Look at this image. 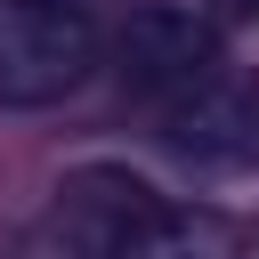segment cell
Instances as JSON below:
<instances>
[{"mask_svg":"<svg viewBox=\"0 0 259 259\" xmlns=\"http://www.w3.org/2000/svg\"><path fill=\"white\" fill-rule=\"evenodd\" d=\"M235 8H259V0H235Z\"/></svg>","mask_w":259,"mask_h":259,"instance_id":"obj_5","label":"cell"},{"mask_svg":"<svg viewBox=\"0 0 259 259\" xmlns=\"http://www.w3.org/2000/svg\"><path fill=\"white\" fill-rule=\"evenodd\" d=\"M113 65L138 97H178L202 73H219V32L186 0H130L113 24Z\"/></svg>","mask_w":259,"mask_h":259,"instance_id":"obj_4","label":"cell"},{"mask_svg":"<svg viewBox=\"0 0 259 259\" xmlns=\"http://www.w3.org/2000/svg\"><path fill=\"white\" fill-rule=\"evenodd\" d=\"M186 235H194L186 210L154 178H138L130 162H81V170L57 178V202L24 243L32 251H73V259H121V251H170Z\"/></svg>","mask_w":259,"mask_h":259,"instance_id":"obj_1","label":"cell"},{"mask_svg":"<svg viewBox=\"0 0 259 259\" xmlns=\"http://www.w3.org/2000/svg\"><path fill=\"white\" fill-rule=\"evenodd\" d=\"M162 146L194 170H259V73H202L162 97Z\"/></svg>","mask_w":259,"mask_h":259,"instance_id":"obj_3","label":"cell"},{"mask_svg":"<svg viewBox=\"0 0 259 259\" xmlns=\"http://www.w3.org/2000/svg\"><path fill=\"white\" fill-rule=\"evenodd\" d=\"M105 57V32L81 0H0V105H65Z\"/></svg>","mask_w":259,"mask_h":259,"instance_id":"obj_2","label":"cell"}]
</instances>
